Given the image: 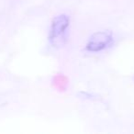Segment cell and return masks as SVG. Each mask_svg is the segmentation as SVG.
<instances>
[{
    "mask_svg": "<svg viewBox=\"0 0 134 134\" xmlns=\"http://www.w3.org/2000/svg\"><path fill=\"white\" fill-rule=\"evenodd\" d=\"M112 42V36L110 33L106 31L96 32L90 37L87 44L86 50L89 52H97L106 49Z\"/></svg>",
    "mask_w": 134,
    "mask_h": 134,
    "instance_id": "obj_1",
    "label": "cell"
},
{
    "mask_svg": "<svg viewBox=\"0 0 134 134\" xmlns=\"http://www.w3.org/2000/svg\"><path fill=\"white\" fill-rule=\"evenodd\" d=\"M68 26L69 19L67 16L60 15L54 18L50 32V40L53 44H56L58 41H61V38H63Z\"/></svg>",
    "mask_w": 134,
    "mask_h": 134,
    "instance_id": "obj_2",
    "label": "cell"
}]
</instances>
